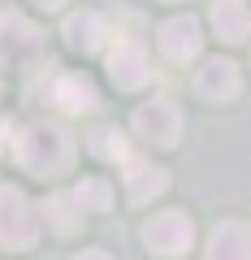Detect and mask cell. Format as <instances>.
Segmentation results:
<instances>
[{
    "instance_id": "1",
    "label": "cell",
    "mask_w": 251,
    "mask_h": 260,
    "mask_svg": "<svg viewBox=\"0 0 251 260\" xmlns=\"http://www.w3.org/2000/svg\"><path fill=\"white\" fill-rule=\"evenodd\" d=\"M13 156H18V165L30 178H56V174H65L69 160H74V139H69L65 126L39 121V126H26L13 139Z\"/></svg>"
},
{
    "instance_id": "2",
    "label": "cell",
    "mask_w": 251,
    "mask_h": 260,
    "mask_svg": "<svg viewBox=\"0 0 251 260\" xmlns=\"http://www.w3.org/2000/svg\"><path fill=\"white\" fill-rule=\"evenodd\" d=\"M39 234V217L30 200L13 186H0V251H30Z\"/></svg>"
},
{
    "instance_id": "3",
    "label": "cell",
    "mask_w": 251,
    "mask_h": 260,
    "mask_svg": "<svg viewBox=\"0 0 251 260\" xmlns=\"http://www.w3.org/2000/svg\"><path fill=\"white\" fill-rule=\"evenodd\" d=\"M109 74L121 91H139L152 83V56L143 48V39L134 35H113L109 44Z\"/></svg>"
},
{
    "instance_id": "4",
    "label": "cell",
    "mask_w": 251,
    "mask_h": 260,
    "mask_svg": "<svg viewBox=\"0 0 251 260\" xmlns=\"http://www.w3.org/2000/svg\"><path fill=\"white\" fill-rule=\"evenodd\" d=\"M143 239H148V251L152 256H165V260H177L195 247V225L191 217L169 208V213H156L148 225H143Z\"/></svg>"
},
{
    "instance_id": "5",
    "label": "cell",
    "mask_w": 251,
    "mask_h": 260,
    "mask_svg": "<svg viewBox=\"0 0 251 260\" xmlns=\"http://www.w3.org/2000/svg\"><path fill=\"white\" fill-rule=\"evenodd\" d=\"M39 52H44V35L22 13H0V61L22 70V65L39 61Z\"/></svg>"
},
{
    "instance_id": "6",
    "label": "cell",
    "mask_w": 251,
    "mask_h": 260,
    "mask_svg": "<svg viewBox=\"0 0 251 260\" xmlns=\"http://www.w3.org/2000/svg\"><path fill=\"white\" fill-rule=\"evenodd\" d=\"M134 130H139L143 143H156V148H173L177 135H182V109L173 100H148L134 109Z\"/></svg>"
},
{
    "instance_id": "7",
    "label": "cell",
    "mask_w": 251,
    "mask_h": 260,
    "mask_svg": "<svg viewBox=\"0 0 251 260\" xmlns=\"http://www.w3.org/2000/svg\"><path fill=\"white\" fill-rule=\"evenodd\" d=\"M238 87H242L238 65L225 61V56H212V61H204V65L195 70V95H199V100H212V104L234 100Z\"/></svg>"
},
{
    "instance_id": "8",
    "label": "cell",
    "mask_w": 251,
    "mask_h": 260,
    "mask_svg": "<svg viewBox=\"0 0 251 260\" xmlns=\"http://www.w3.org/2000/svg\"><path fill=\"white\" fill-rule=\"evenodd\" d=\"M160 52L169 56V61L186 65V61H195L199 48H204V35H199V22L191 18V13H182V18H169L165 26H160Z\"/></svg>"
},
{
    "instance_id": "9",
    "label": "cell",
    "mask_w": 251,
    "mask_h": 260,
    "mask_svg": "<svg viewBox=\"0 0 251 260\" xmlns=\"http://www.w3.org/2000/svg\"><path fill=\"white\" fill-rule=\"evenodd\" d=\"M121 178H126V195L134 204H152L156 195L169 191V174L160 165H152V160H139V156H130L121 165Z\"/></svg>"
},
{
    "instance_id": "10",
    "label": "cell",
    "mask_w": 251,
    "mask_h": 260,
    "mask_svg": "<svg viewBox=\"0 0 251 260\" xmlns=\"http://www.w3.org/2000/svg\"><path fill=\"white\" fill-rule=\"evenodd\" d=\"M65 44L74 48V52H100V48L113 44V30L95 9H83V13H74V18L65 22Z\"/></svg>"
},
{
    "instance_id": "11",
    "label": "cell",
    "mask_w": 251,
    "mask_h": 260,
    "mask_svg": "<svg viewBox=\"0 0 251 260\" xmlns=\"http://www.w3.org/2000/svg\"><path fill=\"white\" fill-rule=\"evenodd\" d=\"M208 260H251V230L242 221H221L208 239Z\"/></svg>"
},
{
    "instance_id": "12",
    "label": "cell",
    "mask_w": 251,
    "mask_h": 260,
    "mask_svg": "<svg viewBox=\"0 0 251 260\" xmlns=\"http://www.w3.org/2000/svg\"><path fill=\"white\" fill-rule=\"evenodd\" d=\"M52 104H61L65 113H91L95 104H100V95H95V87L87 83L83 74H56Z\"/></svg>"
},
{
    "instance_id": "13",
    "label": "cell",
    "mask_w": 251,
    "mask_h": 260,
    "mask_svg": "<svg viewBox=\"0 0 251 260\" xmlns=\"http://www.w3.org/2000/svg\"><path fill=\"white\" fill-rule=\"evenodd\" d=\"M212 30L225 39V44H242L251 30V13L242 0H217L212 5Z\"/></svg>"
},
{
    "instance_id": "14",
    "label": "cell",
    "mask_w": 251,
    "mask_h": 260,
    "mask_svg": "<svg viewBox=\"0 0 251 260\" xmlns=\"http://www.w3.org/2000/svg\"><path fill=\"white\" fill-rule=\"evenodd\" d=\"M69 200L78 204V213H104V208H113V186L104 182V178H83V182L69 191Z\"/></svg>"
},
{
    "instance_id": "15",
    "label": "cell",
    "mask_w": 251,
    "mask_h": 260,
    "mask_svg": "<svg viewBox=\"0 0 251 260\" xmlns=\"http://www.w3.org/2000/svg\"><path fill=\"white\" fill-rule=\"evenodd\" d=\"M87 148H91L95 156H104V160H117V165H126V160H130V148H126V135H121V130H113V126H109V130H95Z\"/></svg>"
},
{
    "instance_id": "16",
    "label": "cell",
    "mask_w": 251,
    "mask_h": 260,
    "mask_svg": "<svg viewBox=\"0 0 251 260\" xmlns=\"http://www.w3.org/2000/svg\"><path fill=\"white\" fill-rule=\"evenodd\" d=\"M44 208H48V221H52L56 230H69V225H74V213H69V208H74V200H69V195H52Z\"/></svg>"
},
{
    "instance_id": "17",
    "label": "cell",
    "mask_w": 251,
    "mask_h": 260,
    "mask_svg": "<svg viewBox=\"0 0 251 260\" xmlns=\"http://www.w3.org/2000/svg\"><path fill=\"white\" fill-rule=\"evenodd\" d=\"M9 135H13V126H9L5 117H0V152H5V139H9Z\"/></svg>"
},
{
    "instance_id": "18",
    "label": "cell",
    "mask_w": 251,
    "mask_h": 260,
    "mask_svg": "<svg viewBox=\"0 0 251 260\" xmlns=\"http://www.w3.org/2000/svg\"><path fill=\"white\" fill-rule=\"evenodd\" d=\"M74 260H109L104 251H83V256H74Z\"/></svg>"
},
{
    "instance_id": "19",
    "label": "cell",
    "mask_w": 251,
    "mask_h": 260,
    "mask_svg": "<svg viewBox=\"0 0 251 260\" xmlns=\"http://www.w3.org/2000/svg\"><path fill=\"white\" fill-rule=\"evenodd\" d=\"M35 5H44V9H61L65 0H35Z\"/></svg>"
}]
</instances>
